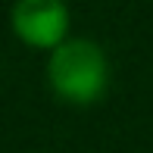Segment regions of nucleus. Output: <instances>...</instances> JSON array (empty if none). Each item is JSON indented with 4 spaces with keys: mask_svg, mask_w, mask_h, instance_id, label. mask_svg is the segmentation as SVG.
Returning a JSON list of instances; mask_svg holds the SVG:
<instances>
[{
    "mask_svg": "<svg viewBox=\"0 0 153 153\" xmlns=\"http://www.w3.org/2000/svg\"><path fill=\"white\" fill-rule=\"evenodd\" d=\"M47 81L56 97L69 103H94L100 100L109 81V66L103 50L88 38H66L47 59Z\"/></svg>",
    "mask_w": 153,
    "mask_h": 153,
    "instance_id": "1",
    "label": "nucleus"
},
{
    "mask_svg": "<svg viewBox=\"0 0 153 153\" xmlns=\"http://www.w3.org/2000/svg\"><path fill=\"white\" fill-rule=\"evenodd\" d=\"M10 22L22 44L56 50L69 34V6L62 0H16Z\"/></svg>",
    "mask_w": 153,
    "mask_h": 153,
    "instance_id": "2",
    "label": "nucleus"
}]
</instances>
